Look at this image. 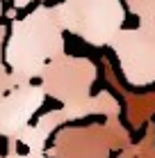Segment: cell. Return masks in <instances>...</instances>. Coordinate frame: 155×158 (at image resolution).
<instances>
[{
	"label": "cell",
	"mask_w": 155,
	"mask_h": 158,
	"mask_svg": "<svg viewBox=\"0 0 155 158\" xmlns=\"http://www.w3.org/2000/svg\"><path fill=\"white\" fill-rule=\"evenodd\" d=\"M7 28L0 25V138L18 140L21 131L34 119L46 94L34 80H23L7 69L2 60V39Z\"/></svg>",
	"instance_id": "3"
},
{
	"label": "cell",
	"mask_w": 155,
	"mask_h": 158,
	"mask_svg": "<svg viewBox=\"0 0 155 158\" xmlns=\"http://www.w3.org/2000/svg\"><path fill=\"white\" fill-rule=\"evenodd\" d=\"M110 48L119 60L121 73L132 87L155 85V35L144 28H121Z\"/></svg>",
	"instance_id": "6"
},
{
	"label": "cell",
	"mask_w": 155,
	"mask_h": 158,
	"mask_svg": "<svg viewBox=\"0 0 155 158\" xmlns=\"http://www.w3.org/2000/svg\"><path fill=\"white\" fill-rule=\"evenodd\" d=\"M16 140H7V154L5 156H0V158H48V154L46 151H32V149H28L25 154H21L18 149H16Z\"/></svg>",
	"instance_id": "8"
},
{
	"label": "cell",
	"mask_w": 155,
	"mask_h": 158,
	"mask_svg": "<svg viewBox=\"0 0 155 158\" xmlns=\"http://www.w3.org/2000/svg\"><path fill=\"white\" fill-rule=\"evenodd\" d=\"M121 112V106L110 92H98L89 101L80 103V106H62L57 110H50L46 115H41L37 122H30L28 126L21 131L16 142L25 144L32 151H44L48 138L52 135V131H57L64 124L73 122V119H82L87 115H105L110 122H116Z\"/></svg>",
	"instance_id": "5"
},
{
	"label": "cell",
	"mask_w": 155,
	"mask_h": 158,
	"mask_svg": "<svg viewBox=\"0 0 155 158\" xmlns=\"http://www.w3.org/2000/svg\"><path fill=\"white\" fill-rule=\"evenodd\" d=\"M5 16V7H2V0H0V19Z\"/></svg>",
	"instance_id": "10"
},
{
	"label": "cell",
	"mask_w": 155,
	"mask_h": 158,
	"mask_svg": "<svg viewBox=\"0 0 155 158\" xmlns=\"http://www.w3.org/2000/svg\"><path fill=\"white\" fill-rule=\"evenodd\" d=\"M98 67L87 57L60 55L44 64L39 73V85L46 96L57 99L62 106H80L91 99Z\"/></svg>",
	"instance_id": "4"
},
{
	"label": "cell",
	"mask_w": 155,
	"mask_h": 158,
	"mask_svg": "<svg viewBox=\"0 0 155 158\" xmlns=\"http://www.w3.org/2000/svg\"><path fill=\"white\" fill-rule=\"evenodd\" d=\"M66 53L57 5L39 2L23 19H12L2 60L14 76L37 80L46 62Z\"/></svg>",
	"instance_id": "1"
},
{
	"label": "cell",
	"mask_w": 155,
	"mask_h": 158,
	"mask_svg": "<svg viewBox=\"0 0 155 158\" xmlns=\"http://www.w3.org/2000/svg\"><path fill=\"white\" fill-rule=\"evenodd\" d=\"M30 2H48V0H12V9H25Z\"/></svg>",
	"instance_id": "9"
},
{
	"label": "cell",
	"mask_w": 155,
	"mask_h": 158,
	"mask_svg": "<svg viewBox=\"0 0 155 158\" xmlns=\"http://www.w3.org/2000/svg\"><path fill=\"white\" fill-rule=\"evenodd\" d=\"M64 32L80 37L94 48L110 46L126 25V7L121 0H62L57 5Z\"/></svg>",
	"instance_id": "2"
},
{
	"label": "cell",
	"mask_w": 155,
	"mask_h": 158,
	"mask_svg": "<svg viewBox=\"0 0 155 158\" xmlns=\"http://www.w3.org/2000/svg\"><path fill=\"white\" fill-rule=\"evenodd\" d=\"M126 7L132 16H137L139 28L155 35V0H126Z\"/></svg>",
	"instance_id": "7"
}]
</instances>
